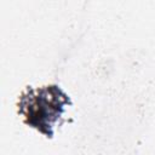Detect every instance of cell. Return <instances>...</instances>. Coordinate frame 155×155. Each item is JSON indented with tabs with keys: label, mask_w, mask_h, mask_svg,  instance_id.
I'll use <instances>...</instances> for the list:
<instances>
[{
	"label": "cell",
	"mask_w": 155,
	"mask_h": 155,
	"mask_svg": "<svg viewBox=\"0 0 155 155\" xmlns=\"http://www.w3.org/2000/svg\"><path fill=\"white\" fill-rule=\"evenodd\" d=\"M68 105H71V99L58 85L38 88L28 86L18 99V113L27 125L52 138Z\"/></svg>",
	"instance_id": "6da1fadb"
}]
</instances>
